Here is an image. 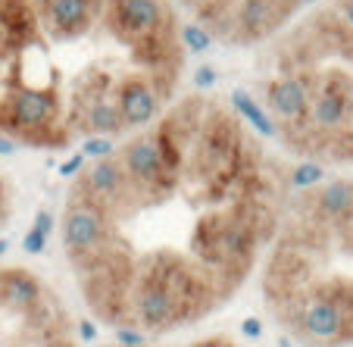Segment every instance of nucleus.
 Returning a JSON list of instances; mask_svg holds the SVG:
<instances>
[{
  "instance_id": "8",
  "label": "nucleus",
  "mask_w": 353,
  "mask_h": 347,
  "mask_svg": "<svg viewBox=\"0 0 353 347\" xmlns=\"http://www.w3.org/2000/svg\"><path fill=\"white\" fill-rule=\"evenodd\" d=\"M22 247H26V254H44V247H47V235H41L38 228H28L26 238H22Z\"/></svg>"
},
{
  "instance_id": "4",
  "label": "nucleus",
  "mask_w": 353,
  "mask_h": 347,
  "mask_svg": "<svg viewBox=\"0 0 353 347\" xmlns=\"http://www.w3.org/2000/svg\"><path fill=\"white\" fill-rule=\"evenodd\" d=\"M179 301L172 297L163 281L157 279H144L141 281V294H138V319L144 328H169L179 319Z\"/></svg>"
},
{
  "instance_id": "15",
  "label": "nucleus",
  "mask_w": 353,
  "mask_h": 347,
  "mask_svg": "<svg viewBox=\"0 0 353 347\" xmlns=\"http://www.w3.org/2000/svg\"><path fill=\"white\" fill-rule=\"evenodd\" d=\"M279 347H294V344H291L288 338H279Z\"/></svg>"
},
{
  "instance_id": "7",
  "label": "nucleus",
  "mask_w": 353,
  "mask_h": 347,
  "mask_svg": "<svg viewBox=\"0 0 353 347\" xmlns=\"http://www.w3.org/2000/svg\"><path fill=\"white\" fill-rule=\"evenodd\" d=\"M113 147H116L113 138H88L85 144H81V154H85L88 160H97V157H107Z\"/></svg>"
},
{
  "instance_id": "3",
  "label": "nucleus",
  "mask_w": 353,
  "mask_h": 347,
  "mask_svg": "<svg viewBox=\"0 0 353 347\" xmlns=\"http://www.w3.org/2000/svg\"><path fill=\"white\" fill-rule=\"evenodd\" d=\"M297 328L300 335H307L313 341H344V316L319 291L310 301H303L297 313Z\"/></svg>"
},
{
  "instance_id": "10",
  "label": "nucleus",
  "mask_w": 353,
  "mask_h": 347,
  "mask_svg": "<svg viewBox=\"0 0 353 347\" xmlns=\"http://www.w3.org/2000/svg\"><path fill=\"white\" fill-rule=\"evenodd\" d=\"M85 163H88V157H85V154H81V150H79V154H75L72 160H66V163H63V166H60V172L66 175V179H69V175H79Z\"/></svg>"
},
{
  "instance_id": "12",
  "label": "nucleus",
  "mask_w": 353,
  "mask_h": 347,
  "mask_svg": "<svg viewBox=\"0 0 353 347\" xmlns=\"http://www.w3.org/2000/svg\"><path fill=\"white\" fill-rule=\"evenodd\" d=\"M34 228H38L41 235H50L54 232V216L47 213V210H41V213L34 216Z\"/></svg>"
},
{
  "instance_id": "11",
  "label": "nucleus",
  "mask_w": 353,
  "mask_h": 347,
  "mask_svg": "<svg viewBox=\"0 0 353 347\" xmlns=\"http://www.w3.org/2000/svg\"><path fill=\"white\" fill-rule=\"evenodd\" d=\"M241 332H244L247 338H254V341H256V338L263 335V322L256 319V316H247V319L241 322Z\"/></svg>"
},
{
  "instance_id": "13",
  "label": "nucleus",
  "mask_w": 353,
  "mask_h": 347,
  "mask_svg": "<svg viewBox=\"0 0 353 347\" xmlns=\"http://www.w3.org/2000/svg\"><path fill=\"white\" fill-rule=\"evenodd\" d=\"M79 338L81 341H94V338H97V328H94L91 319H81L79 322Z\"/></svg>"
},
{
  "instance_id": "5",
  "label": "nucleus",
  "mask_w": 353,
  "mask_h": 347,
  "mask_svg": "<svg viewBox=\"0 0 353 347\" xmlns=\"http://www.w3.org/2000/svg\"><path fill=\"white\" fill-rule=\"evenodd\" d=\"M0 301L13 310H28L41 301V281L26 269H7L0 272Z\"/></svg>"
},
{
  "instance_id": "6",
  "label": "nucleus",
  "mask_w": 353,
  "mask_h": 347,
  "mask_svg": "<svg viewBox=\"0 0 353 347\" xmlns=\"http://www.w3.org/2000/svg\"><path fill=\"white\" fill-rule=\"evenodd\" d=\"M319 181H325V166L313 163V160H300L297 166L291 169V175H288V185H291L294 191H307V188H316Z\"/></svg>"
},
{
  "instance_id": "14",
  "label": "nucleus",
  "mask_w": 353,
  "mask_h": 347,
  "mask_svg": "<svg viewBox=\"0 0 353 347\" xmlns=\"http://www.w3.org/2000/svg\"><path fill=\"white\" fill-rule=\"evenodd\" d=\"M7 250H10V241H7V238H0V257L7 254Z\"/></svg>"
},
{
  "instance_id": "1",
  "label": "nucleus",
  "mask_w": 353,
  "mask_h": 347,
  "mask_svg": "<svg viewBox=\"0 0 353 347\" xmlns=\"http://www.w3.org/2000/svg\"><path fill=\"white\" fill-rule=\"evenodd\" d=\"M172 0H0V138L66 150L150 126L185 75Z\"/></svg>"
},
{
  "instance_id": "9",
  "label": "nucleus",
  "mask_w": 353,
  "mask_h": 347,
  "mask_svg": "<svg viewBox=\"0 0 353 347\" xmlns=\"http://www.w3.org/2000/svg\"><path fill=\"white\" fill-rule=\"evenodd\" d=\"M116 341H119L122 347H147V338L144 335L138 332V328H119V332H116Z\"/></svg>"
},
{
  "instance_id": "2",
  "label": "nucleus",
  "mask_w": 353,
  "mask_h": 347,
  "mask_svg": "<svg viewBox=\"0 0 353 347\" xmlns=\"http://www.w3.org/2000/svg\"><path fill=\"white\" fill-rule=\"evenodd\" d=\"M207 41L228 50H256L288 28L316 0H172Z\"/></svg>"
}]
</instances>
